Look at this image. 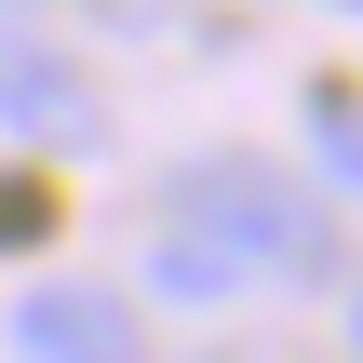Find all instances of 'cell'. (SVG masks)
Masks as SVG:
<instances>
[{"mask_svg":"<svg viewBox=\"0 0 363 363\" xmlns=\"http://www.w3.org/2000/svg\"><path fill=\"white\" fill-rule=\"evenodd\" d=\"M162 296L216 310V296H256V283H310L337 269V202L256 148H202L162 175Z\"/></svg>","mask_w":363,"mask_h":363,"instance_id":"cell-1","label":"cell"},{"mask_svg":"<svg viewBox=\"0 0 363 363\" xmlns=\"http://www.w3.org/2000/svg\"><path fill=\"white\" fill-rule=\"evenodd\" d=\"M0 135H13V148H94V135H108L94 67H81V54H54V40H40V27H13V13H0Z\"/></svg>","mask_w":363,"mask_h":363,"instance_id":"cell-2","label":"cell"},{"mask_svg":"<svg viewBox=\"0 0 363 363\" xmlns=\"http://www.w3.org/2000/svg\"><path fill=\"white\" fill-rule=\"evenodd\" d=\"M0 337H13V363H148L135 296H108V283H27Z\"/></svg>","mask_w":363,"mask_h":363,"instance_id":"cell-3","label":"cell"},{"mask_svg":"<svg viewBox=\"0 0 363 363\" xmlns=\"http://www.w3.org/2000/svg\"><path fill=\"white\" fill-rule=\"evenodd\" d=\"M54 242V189L40 175H0V256H40Z\"/></svg>","mask_w":363,"mask_h":363,"instance_id":"cell-4","label":"cell"},{"mask_svg":"<svg viewBox=\"0 0 363 363\" xmlns=\"http://www.w3.org/2000/svg\"><path fill=\"white\" fill-rule=\"evenodd\" d=\"M310 13H350V27H363V0H310Z\"/></svg>","mask_w":363,"mask_h":363,"instance_id":"cell-5","label":"cell"},{"mask_svg":"<svg viewBox=\"0 0 363 363\" xmlns=\"http://www.w3.org/2000/svg\"><path fill=\"white\" fill-rule=\"evenodd\" d=\"M350 350H363V283H350Z\"/></svg>","mask_w":363,"mask_h":363,"instance_id":"cell-6","label":"cell"},{"mask_svg":"<svg viewBox=\"0 0 363 363\" xmlns=\"http://www.w3.org/2000/svg\"><path fill=\"white\" fill-rule=\"evenodd\" d=\"M0 13H13V27H27V13H40V0H0Z\"/></svg>","mask_w":363,"mask_h":363,"instance_id":"cell-7","label":"cell"}]
</instances>
